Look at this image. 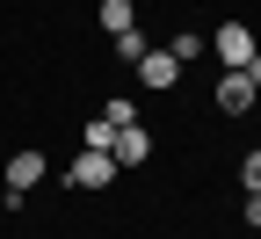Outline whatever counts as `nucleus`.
Listing matches in <instances>:
<instances>
[{
  "label": "nucleus",
  "mask_w": 261,
  "mask_h": 239,
  "mask_svg": "<svg viewBox=\"0 0 261 239\" xmlns=\"http://www.w3.org/2000/svg\"><path fill=\"white\" fill-rule=\"evenodd\" d=\"M80 138H87V152H109V145H116V123H109V116H87Z\"/></svg>",
  "instance_id": "nucleus-8"
},
{
  "label": "nucleus",
  "mask_w": 261,
  "mask_h": 239,
  "mask_svg": "<svg viewBox=\"0 0 261 239\" xmlns=\"http://www.w3.org/2000/svg\"><path fill=\"white\" fill-rule=\"evenodd\" d=\"M247 80H254V87H261V51H254V58H247Z\"/></svg>",
  "instance_id": "nucleus-12"
},
{
  "label": "nucleus",
  "mask_w": 261,
  "mask_h": 239,
  "mask_svg": "<svg viewBox=\"0 0 261 239\" xmlns=\"http://www.w3.org/2000/svg\"><path fill=\"white\" fill-rule=\"evenodd\" d=\"M37 181H44V152H15V160H8V189H22V196H29Z\"/></svg>",
  "instance_id": "nucleus-6"
},
{
  "label": "nucleus",
  "mask_w": 261,
  "mask_h": 239,
  "mask_svg": "<svg viewBox=\"0 0 261 239\" xmlns=\"http://www.w3.org/2000/svg\"><path fill=\"white\" fill-rule=\"evenodd\" d=\"M102 29H109V37L130 29V0H102Z\"/></svg>",
  "instance_id": "nucleus-9"
},
{
  "label": "nucleus",
  "mask_w": 261,
  "mask_h": 239,
  "mask_svg": "<svg viewBox=\"0 0 261 239\" xmlns=\"http://www.w3.org/2000/svg\"><path fill=\"white\" fill-rule=\"evenodd\" d=\"M254 94H261V87L247 80V65H232V73L218 80V109H225V116H247V109H254Z\"/></svg>",
  "instance_id": "nucleus-1"
},
{
  "label": "nucleus",
  "mask_w": 261,
  "mask_h": 239,
  "mask_svg": "<svg viewBox=\"0 0 261 239\" xmlns=\"http://www.w3.org/2000/svg\"><path fill=\"white\" fill-rule=\"evenodd\" d=\"M240 181H247V189H261V152H247V160H240Z\"/></svg>",
  "instance_id": "nucleus-10"
},
{
  "label": "nucleus",
  "mask_w": 261,
  "mask_h": 239,
  "mask_svg": "<svg viewBox=\"0 0 261 239\" xmlns=\"http://www.w3.org/2000/svg\"><path fill=\"white\" fill-rule=\"evenodd\" d=\"M145 152H152V145H145V130H138V123H116V145H109V160H116V167H138Z\"/></svg>",
  "instance_id": "nucleus-5"
},
{
  "label": "nucleus",
  "mask_w": 261,
  "mask_h": 239,
  "mask_svg": "<svg viewBox=\"0 0 261 239\" xmlns=\"http://www.w3.org/2000/svg\"><path fill=\"white\" fill-rule=\"evenodd\" d=\"M138 80H145V87H174V80H181V58H174V51H145V58H138Z\"/></svg>",
  "instance_id": "nucleus-4"
},
{
  "label": "nucleus",
  "mask_w": 261,
  "mask_h": 239,
  "mask_svg": "<svg viewBox=\"0 0 261 239\" xmlns=\"http://www.w3.org/2000/svg\"><path fill=\"white\" fill-rule=\"evenodd\" d=\"M247 58H254V29H247V22H225V29H218V65L232 73V65H247Z\"/></svg>",
  "instance_id": "nucleus-2"
},
{
  "label": "nucleus",
  "mask_w": 261,
  "mask_h": 239,
  "mask_svg": "<svg viewBox=\"0 0 261 239\" xmlns=\"http://www.w3.org/2000/svg\"><path fill=\"white\" fill-rule=\"evenodd\" d=\"M109 44H116V58H130V65H138V58L152 51V44H145V29H138V22H130V29H116V37H109Z\"/></svg>",
  "instance_id": "nucleus-7"
},
{
  "label": "nucleus",
  "mask_w": 261,
  "mask_h": 239,
  "mask_svg": "<svg viewBox=\"0 0 261 239\" xmlns=\"http://www.w3.org/2000/svg\"><path fill=\"white\" fill-rule=\"evenodd\" d=\"M247 225L261 232V189H247Z\"/></svg>",
  "instance_id": "nucleus-11"
},
{
  "label": "nucleus",
  "mask_w": 261,
  "mask_h": 239,
  "mask_svg": "<svg viewBox=\"0 0 261 239\" xmlns=\"http://www.w3.org/2000/svg\"><path fill=\"white\" fill-rule=\"evenodd\" d=\"M65 181H73V189H109V181H116V160H109V152H80Z\"/></svg>",
  "instance_id": "nucleus-3"
}]
</instances>
